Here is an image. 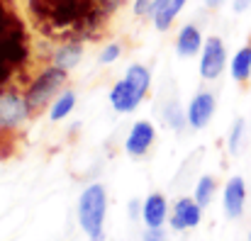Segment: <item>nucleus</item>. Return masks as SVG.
<instances>
[{
  "instance_id": "nucleus-21",
  "label": "nucleus",
  "mask_w": 251,
  "mask_h": 241,
  "mask_svg": "<svg viewBox=\"0 0 251 241\" xmlns=\"http://www.w3.org/2000/svg\"><path fill=\"white\" fill-rule=\"evenodd\" d=\"M232 7H234V12H247L251 7V0H234Z\"/></svg>"
},
{
  "instance_id": "nucleus-12",
  "label": "nucleus",
  "mask_w": 251,
  "mask_h": 241,
  "mask_svg": "<svg viewBox=\"0 0 251 241\" xmlns=\"http://www.w3.org/2000/svg\"><path fill=\"white\" fill-rule=\"evenodd\" d=\"M164 217H166V202H164V197L161 195H151L144 202V222L151 229H156V227H161Z\"/></svg>"
},
{
  "instance_id": "nucleus-10",
  "label": "nucleus",
  "mask_w": 251,
  "mask_h": 241,
  "mask_svg": "<svg viewBox=\"0 0 251 241\" xmlns=\"http://www.w3.org/2000/svg\"><path fill=\"white\" fill-rule=\"evenodd\" d=\"M198 222H200V205L193 200H180L176 205L173 227H195Z\"/></svg>"
},
{
  "instance_id": "nucleus-17",
  "label": "nucleus",
  "mask_w": 251,
  "mask_h": 241,
  "mask_svg": "<svg viewBox=\"0 0 251 241\" xmlns=\"http://www.w3.org/2000/svg\"><path fill=\"white\" fill-rule=\"evenodd\" d=\"M212 193H215V180L212 178H200V183H198V190H195V202L200 205V207H205L207 202H210V197H212Z\"/></svg>"
},
{
  "instance_id": "nucleus-18",
  "label": "nucleus",
  "mask_w": 251,
  "mask_h": 241,
  "mask_svg": "<svg viewBox=\"0 0 251 241\" xmlns=\"http://www.w3.org/2000/svg\"><path fill=\"white\" fill-rule=\"evenodd\" d=\"M244 134V120H237L234 122V129H232V137H229V151L237 154L239 151V139Z\"/></svg>"
},
{
  "instance_id": "nucleus-13",
  "label": "nucleus",
  "mask_w": 251,
  "mask_h": 241,
  "mask_svg": "<svg viewBox=\"0 0 251 241\" xmlns=\"http://www.w3.org/2000/svg\"><path fill=\"white\" fill-rule=\"evenodd\" d=\"M183 5H185V0H166L159 10H154V22H156V27H159V29H168L171 22H173V17L183 10Z\"/></svg>"
},
{
  "instance_id": "nucleus-14",
  "label": "nucleus",
  "mask_w": 251,
  "mask_h": 241,
  "mask_svg": "<svg viewBox=\"0 0 251 241\" xmlns=\"http://www.w3.org/2000/svg\"><path fill=\"white\" fill-rule=\"evenodd\" d=\"M251 76V47H244L232 59V78L247 80Z\"/></svg>"
},
{
  "instance_id": "nucleus-8",
  "label": "nucleus",
  "mask_w": 251,
  "mask_h": 241,
  "mask_svg": "<svg viewBox=\"0 0 251 241\" xmlns=\"http://www.w3.org/2000/svg\"><path fill=\"white\" fill-rule=\"evenodd\" d=\"M244 197H247V188L242 178H232L225 188V207L229 217H239L244 210Z\"/></svg>"
},
{
  "instance_id": "nucleus-6",
  "label": "nucleus",
  "mask_w": 251,
  "mask_h": 241,
  "mask_svg": "<svg viewBox=\"0 0 251 241\" xmlns=\"http://www.w3.org/2000/svg\"><path fill=\"white\" fill-rule=\"evenodd\" d=\"M29 112V105L27 100H22L20 95L15 93H5L0 95V124L2 127H15L20 124Z\"/></svg>"
},
{
  "instance_id": "nucleus-2",
  "label": "nucleus",
  "mask_w": 251,
  "mask_h": 241,
  "mask_svg": "<svg viewBox=\"0 0 251 241\" xmlns=\"http://www.w3.org/2000/svg\"><path fill=\"white\" fill-rule=\"evenodd\" d=\"M149 83H151V76L144 66H129L125 80H120L110 93V100H112L115 110H120V112L134 110L142 102L144 93L149 90Z\"/></svg>"
},
{
  "instance_id": "nucleus-5",
  "label": "nucleus",
  "mask_w": 251,
  "mask_h": 241,
  "mask_svg": "<svg viewBox=\"0 0 251 241\" xmlns=\"http://www.w3.org/2000/svg\"><path fill=\"white\" fill-rule=\"evenodd\" d=\"M225 44H222V39H217V37H210L207 42H205V49H202V59H200V73H202V78L212 80L217 78L220 73H222V69H225Z\"/></svg>"
},
{
  "instance_id": "nucleus-19",
  "label": "nucleus",
  "mask_w": 251,
  "mask_h": 241,
  "mask_svg": "<svg viewBox=\"0 0 251 241\" xmlns=\"http://www.w3.org/2000/svg\"><path fill=\"white\" fill-rule=\"evenodd\" d=\"M117 56H120V47H117V44H110V47H105V49H102L100 61H102V64H112Z\"/></svg>"
},
{
  "instance_id": "nucleus-23",
  "label": "nucleus",
  "mask_w": 251,
  "mask_h": 241,
  "mask_svg": "<svg viewBox=\"0 0 251 241\" xmlns=\"http://www.w3.org/2000/svg\"><path fill=\"white\" fill-rule=\"evenodd\" d=\"M205 2H207V7H220L225 0H205Z\"/></svg>"
},
{
  "instance_id": "nucleus-11",
  "label": "nucleus",
  "mask_w": 251,
  "mask_h": 241,
  "mask_svg": "<svg viewBox=\"0 0 251 241\" xmlns=\"http://www.w3.org/2000/svg\"><path fill=\"white\" fill-rule=\"evenodd\" d=\"M200 42H202V37H200L198 27L195 24H185L180 29V34H178V54L180 56H193L200 49Z\"/></svg>"
},
{
  "instance_id": "nucleus-15",
  "label": "nucleus",
  "mask_w": 251,
  "mask_h": 241,
  "mask_svg": "<svg viewBox=\"0 0 251 241\" xmlns=\"http://www.w3.org/2000/svg\"><path fill=\"white\" fill-rule=\"evenodd\" d=\"M78 59H81V47H78V44H64V47L54 54V64H56L59 69H64V71L74 69V66L78 64Z\"/></svg>"
},
{
  "instance_id": "nucleus-7",
  "label": "nucleus",
  "mask_w": 251,
  "mask_h": 241,
  "mask_svg": "<svg viewBox=\"0 0 251 241\" xmlns=\"http://www.w3.org/2000/svg\"><path fill=\"white\" fill-rule=\"evenodd\" d=\"M212 112H215V97H212L210 93H200V95H195L193 102H190L188 120H190V124H193L195 129H200V127H205V124L210 122Z\"/></svg>"
},
{
  "instance_id": "nucleus-24",
  "label": "nucleus",
  "mask_w": 251,
  "mask_h": 241,
  "mask_svg": "<svg viewBox=\"0 0 251 241\" xmlns=\"http://www.w3.org/2000/svg\"><path fill=\"white\" fill-rule=\"evenodd\" d=\"M164 2H166V0H154V10H159V7H161Z\"/></svg>"
},
{
  "instance_id": "nucleus-1",
  "label": "nucleus",
  "mask_w": 251,
  "mask_h": 241,
  "mask_svg": "<svg viewBox=\"0 0 251 241\" xmlns=\"http://www.w3.org/2000/svg\"><path fill=\"white\" fill-rule=\"evenodd\" d=\"M25 54H27L25 27L7 5V0H0V85H5L22 66Z\"/></svg>"
},
{
  "instance_id": "nucleus-16",
  "label": "nucleus",
  "mask_w": 251,
  "mask_h": 241,
  "mask_svg": "<svg viewBox=\"0 0 251 241\" xmlns=\"http://www.w3.org/2000/svg\"><path fill=\"white\" fill-rule=\"evenodd\" d=\"M74 102H76V95H74V93H64V95L54 102V107H51V120H61V117H66V115L71 112Z\"/></svg>"
},
{
  "instance_id": "nucleus-4",
  "label": "nucleus",
  "mask_w": 251,
  "mask_h": 241,
  "mask_svg": "<svg viewBox=\"0 0 251 241\" xmlns=\"http://www.w3.org/2000/svg\"><path fill=\"white\" fill-rule=\"evenodd\" d=\"M66 80V71L64 69H59V66H54V69H47L39 78L32 83V88L27 90V105H29V110H39L42 105H47L49 102V97L61 88V83Z\"/></svg>"
},
{
  "instance_id": "nucleus-9",
  "label": "nucleus",
  "mask_w": 251,
  "mask_h": 241,
  "mask_svg": "<svg viewBox=\"0 0 251 241\" xmlns=\"http://www.w3.org/2000/svg\"><path fill=\"white\" fill-rule=\"evenodd\" d=\"M151 139H154V127L149 122H137L134 129H132V134H129V139H127V151L134 154V156L137 154H144L147 146L151 144Z\"/></svg>"
},
{
  "instance_id": "nucleus-25",
  "label": "nucleus",
  "mask_w": 251,
  "mask_h": 241,
  "mask_svg": "<svg viewBox=\"0 0 251 241\" xmlns=\"http://www.w3.org/2000/svg\"><path fill=\"white\" fill-rule=\"evenodd\" d=\"M249 241H251V234H249Z\"/></svg>"
},
{
  "instance_id": "nucleus-20",
  "label": "nucleus",
  "mask_w": 251,
  "mask_h": 241,
  "mask_svg": "<svg viewBox=\"0 0 251 241\" xmlns=\"http://www.w3.org/2000/svg\"><path fill=\"white\" fill-rule=\"evenodd\" d=\"M134 12L137 15H154V0H137L134 2Z\"/></svg>"
},
{
  "instance_id": "nucleus-3",
  "label": "nucleus",
  "mask_w": 251,
  "mask_h": 241,
  "mask_svg": "<svg viewBox=\"0 0 251 241\" xmlns=\"http://www.w3.org/2000/svg\"><path fill=\"white\" fill-rule=\"evenodd\" d=\"M78 217H81V224H83L85 234L93 241H100L102 217H105V190L100 185H90L83 193Z\"/></svg>"
},
{
  "instance_id": "nucleus-22",
  "label": "nucleus",
  "mask_w": 251,
  "mask_h": 241,
  "mask_svg": "<svg viewBox=\"0 0 251 241\" xmlns=\"http://www.w3.org/2000/svg\"><path fill=\"white\" fill-rule=\"evenodd\" d=\"M144 241H164V237H161V232H159V227L151 232V234H147L144 237Z\"/></svg>"
}]
</instances>
